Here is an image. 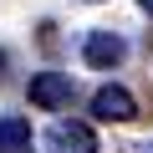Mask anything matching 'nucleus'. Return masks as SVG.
Wrapping results in <instances>:
<instances>
[{"label": "nucleus", "instance_id": "20e7f679", "mask_svg": "<svg viewBox=\"0 0 153 153\" xmlns=\"http://www.w3.org/2000/svg\"><path fill=\"white\" fill-rule=\"evenodd\" d=\"M92 117H102V123H133V117H138V97H133L128 87L107 82V87L92 92Z\"/></svg>", "mask_w": 153, "mask_h": 153}, {"label": "nucleus", "instance_id": "0eeeda50", "mask_svg": "<svg viewBox=\"0 0 153 153\" xmlns=\"http://www.w3.org/2000/svg\"><path fill=\"white\" fill-rule=\"evenodd\" d=\"M138 10H148V16H153V0H138Z\"/></svg>", "mask_w": 153, "mask_h": 153}, {"label": "nucleus", "instance_id": "423d86ee", "mask_svg": "<svg viewBox=\"0 0 153 153\" xmlns=\"http://www.w3.org/2000/svg\"><path fill=\"white\" fill-rule=\"evenodd\" d=\"M5 66H10V56H5V51H0V82H5Z\"/></svg>", "mask_w": 153, "mask_h": 153}, {"label": "nucleus", "instance_id": "6e6552de", "mask_svg": "<svg viewBox=\"0 0 153 153\" xmlns=\"http://www.w3.org/2000/svg\"><path fill=\"white\" fill-rule=\"evenodd\" d=\"M87 5H97V0H87Z\"/></svg>", "mask_w": 153, "mask_h": 153}, {"label": "nucleus", "instance_id": "f03ea898", "mask_svg": "<svg viewBox=\"0 0 153 153\" xmlns=\"http://www.w3.org/2000/svg\"><path fill=\"white\" fill-rule=\"evenodd\" d=\"M31 102L36 107H46V112H61V107H71V97H76V82L66 71H36L31 76Z\"/></svg>", "mask_w": 153, "mask_h": 153}, {"label": "nucleus", "instance_id": "f257e3e1", "mask_svg": "<svg viewBox=\"0 0 153 153\" xmlns=\"http://www.w3.org/2000/svg\"><path fill=\"white\" fill-rule=\"evenodd\" d=\"M46 153H97V133H92V123L56 117V123L46 128Z\"/></svg>", "mask_w": 153, "mask_h": 153}, {"label": "nucleus", "instance_id": "7ed1b4c3", "mask_svg": "<svg viewBox=\"0 0 153 153\" xmlns=\"http://www.w3.org/2000/svg\"><path fill=\"white\" fill-rule=\"evenodd\" d=\"M123 56H128V41H123L117 31H92V36L82 41V61H87L92 71H112V66H123Z\"/></svg>", "mask_w": 153, "mask_h": 153}, {"label": "nucleus", "instance_id": "39448f33", "mask_svg": "<svg viewBox=\"0 0 153 153\" xmlns=\"http://www.w3.org/2000/svg\"><path fill=\"white\" fill-rule=\"evenodd\" d=\"M31 117H21V112H5L0 117V153H31Z\"/></svg>", "mask_w": 153, "mask_h": 153}]
</instances>
